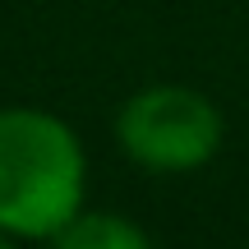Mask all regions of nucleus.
I'll use <instances>...</instances> for the list:
<instances>
[{"label":"nucleus","instance_id":"1","mask_svg":"<svg viewBox=\"0 0 249 249\" xmlns=\"http://www.w3.org/2000/svg\"><path fill=\"white\" fill-rule=\"evenodd\" d=\"M88 152L79 134L42 107H0V231L55 240L83 208Z\"/></svg>","mask_w":249,"mask_h":249},{"label":"nucleus","instance_id":"2","mask_svg":"<svg viewBox=\"0 0 249 249\" xmlns=\"http://www.w3.org/2000/svg\"><path fill=\"white\" fill-rule=\"evenodd\" d=\"M116 143L143 171L189 176L208 166L226 143V116L208 92L189 83H152L116 111Z\"/></svg>","mask_w":249,"mask_h":249},{"label":"nucleus","instance_id":"3","mask_svg":"<svg viewBox=\"0 0 249 249\" xmlns=\"http://www.w3.org/2000/svg\"><path fill=\"white\" fill-rule=\"evenodd\" d=\"M60 249H148V231L139 222H129L124 213H79L60 226L55 235Z\"/></svg>","mask_w":249,"mask_h":249},{"label":"nucleus","instance_id":"4","mask_svg":"<svg viewBox=\"0 0 249 249\" xmlns=\"http://www.w3.org/2000/svg\"><path fill=\"white\" fill-rule=\"evenodd\" d=\"M5 245H14V240H9V235H5V231H0V249H5Z\"/></svg>","mask_w":249,"mask_h":249}]
</instances>
